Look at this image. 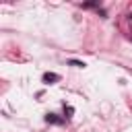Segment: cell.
<instances>
[{"label":"cell","mask_w":132,"mask_h":132,"mask_svg":"<svg viewBox=\"0 0 132 132\" xmlns=\"http://www.w3.org/2000/svg\"><path fill=\"white\" fill-rule=\"evenodd\" d=\"M41 80H43L45 85H52V82H58V80H60V74H56V72H43Z\"/></svg>","instance_id":"obj_1"},{"label":"cell","mask_w":132,"mask_h":132,"mask_svg":"<svg viewBox=\"0 0 132 132\" xmlns=\"http://www.w3.org/2000/svg\"><path fill=\"white\" fill-rule=\"evenodd\" d=\"M45 122H50V124H62V118H58L56 113H47L45 116Z\"/></svg>","instance_id":"obj_2"},{"label":"cell","mask_w":132,"mask_h":132,"mask_svg":"<svg viewBox=\"0 0 132 132\" xmlns=\"http://www.w3.org/2000/svg\"><path fill=\"white\" fill-rule=\"evenodd\" d=\"M70 64H72V66H78V68L85 66V62H80V60H70Z\"/></svg>","instance_id":"obj_3"}]
</instances>
